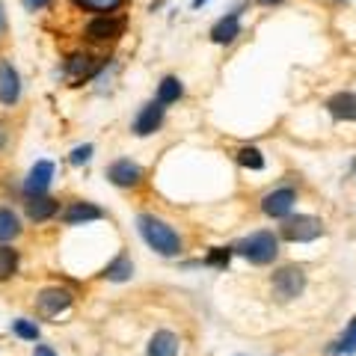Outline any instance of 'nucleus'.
<instances>
[{"mask_svg": "<svg viewBox=\"0 0 356 356\" xmlns=\"http://www.w3.org/2000/svg\"><path fill=\"white\" fill-rule=\"evenodd\" d=\"M6 36V6L0 3V39Z\"/></svg>", "mask_w": 356, "mask_h": 356, "instance_id": "obj_30", "label": "nucleus"}, {"mask_svg": "<svg viewBox=\"0 0 356 356\" xmlns=\"http://www.w3.org/2000/svg\"><path fill=\"white\" fill-rule=\"evenodd\" d=\"M81 13H92V15H113L125 6V0H72Z\"/></svg>", "mask_w": 356, "mask_h": 356, "instance_id": "obj_19", "label": "nucleus"}, {"mask_svg": "<svg viewBox=\"0 0 356 356\" xmlns=\"http://www.w3.org/2000/svg\"><path fill=\"white\" fill-rule=\"evenodd\" d=\"M255 3H261V6H280V3H285V0H255Z\"/></svg>", "mask_w": 356, "mask_h": 356, "instance_id": "obj_32", "label": "nucleus"}, {"mask_svg": "<svg viewBox=\"0 0 356 356\" xmlns=\"http://www.w3.org/2000/svg\"><path fill=\"white\" fill-rule=\"evenodd\" d=\"M280 235L291 243H312L324 235V222L318 217H309V214H297V217L288 214L280 226Z\"/></svg>", "mask_w": 356, "mask_h": 356, "instance_id": "obj_3", "label": "nucleus"}, {"mask_svg": "<svg viewBox=\"0 0 356 356\" xmlns=\"http://www.w3.org/2000/svg\"><path fill=\"white\" fill-rule=\"evenodd\" d=\"M15 273H18V250L0 243V282L13 280Z\"/></svg>", "mask_w": 356, "mask_h": 356, "instance_id": "obj_23", "label": "nucleus"}, {"mask_svg": "<svg viewBox=\"0 0 356 356\" xmlns=\"http://www.w3.org/2000/svg\"><path fill=\"white\" fill-rule=\"evenodd\" d=\"M184 95V83L178 81L175 74H166L163 81L158 83V102L163 104V107H170V104H175L178 98Z\"/></svg>", "mask_w": 356, "mask_h": 356, "instance_id": "obj_20", "label": "nucleus"}, {"mask_svg": "<svg viewBox=\"0 0 356 356\" xmlns=\"http://www.w3.org/2000/svg\"><path fill=\"white\" fill-rule=\"evenodd\" d=\"M102 57H92V54H83V51H77V54H72L69 60L63 63V74L69 77V81L77 86V83H83V81H89L98 69H102Z\"/></svg>", "mask_w": 356, "mask_h": 356, "instance_id": "obj_10", "label": "nucleus"}, {"mask_svg": "<svg viewBox=\"0 0 356 356\" xmlns=\"http://www.w3.org/2000/svg\"><path fill=\"white\" fill-rule=\"evenodd\" d=\"M241 33H243V6H235V9H229L222 18L214 21V27H211V42L214 44H232Z\"/></svg>", "mask_w": 356, "mask_h": 356, "instance_id": "obj_9", "label": "nucleus"}, {"mask_svg": "<svg viewBox=\"0 0 356 356\" xmlns=\"http://www.w3.org/2000/svg\"><path fill=\"white\" fill-rule=\"evenodd\" d=\"M92 143H83V146H74L72 154H69V163L72 166H81V163H89V158H92Z\"/></svg>", "mask_w": 356, "mask_h": 356, "instance_id": "obj_27", "label": "nucleus"}, {"mask_svg": "<svg viewBox=\"0 0 356 356\" xmlns=\"http://www.w3.org/2000/svg\"><path fill=\"white\" fill-rule=\"evenodd\" d=\"M107 178H110V184H116L122 187V191H131V187H140L143 184V170L134 161L128 158H119L107 166Z\"/></svg>", "mask_w": 356, "mask_h": 356, "instance_id": "obj_13", "label": "nucleus"}, {"mask_svg": "<svg viewBox=\"0 0 356 356\" xmlns=\"http://www.w3.org/2000/svg\"><path fill=\"white\" fill-rule=\"evenodd\" d=\"M273 294L280 297V300H294L303 294V288H306V273H303V267H297V264H288V267H280V270L273 273Z\"/></svg>", "mask_w": 356, "mask_h": 356, "instance_id": "obj_5", "label": "nucleus"}, {"mask_svg": "<svg viewBox=\"0 0 356 356\" xmlns=\"http://www.w3.org/2000/svg\"><path fill=\"white\" fill-rule=\"evenodd\" d=\"M21 235V220L13 208H3L0 205V243H9Z\"/></svg>", "mask_w": 356, "mask_h": 356, "instance_id": "obj_21", "label": "nucleus"}, {"mask_svg": "<svg viewBox=\"0 0 356 356\" xmlns=\"http://www.w3.org/2000/svg\"><path fill=\"white\" fill-rule=\"evenodd\" d=\"M21 3H24L27 13H42V9L51 6V0H21Z\"/></svg>", "mask_w": 356, "mask_h": 356, "instance_id": "obj_28", "label": "nucleus"}, {"mask_svg": "<svg viewBox=\"0 0 356 356\" xmlns=\"http://www.w3.org/2000/svg\"><path fill=\"white\" fill-rule=\"evenodd\" d=\"M21 98V74L6 57H0V104L15 107Z\"/></svg>", "mask_w": 356, "mask_h": 356, "instance_id": "obj_12", "label": "nucleus"}, {"mask_svg": "<svg viewBox=\"0 0 356 356\" xmlns=\"http://www.w3.org/2000/svg\"><path fill=\"white\" fill-rule=\"evenodd\" d=\"M330 353H336V356H348V353H356V321H350V327L344 330V336L332 344Z\"/></svg>", "mask_w": 356, "mask_h": 356, "instance_id": "obj_24", "label": "nucleus"}, {"mask_svg": "<svg viewBox=\"0 0 356 356\" xmlns=\"http://www.w3.org/2000/svg\"><path fill=\"white\" fill-rule=\"evenodd\" d=\"M63 222L65 226H86V222H95V220H104V211L92 205V202H83V199H77V202H69L63 211Z\"/></svg>", "mask_w": 356, "mask_h": 356, "instance_id": "obj_14", "label": "nucleus"}, {"mask_svg": "<svg viewBox=\"0 0 356 356\" xmlns=\"http://www.w3.org/2000/svg\"><path fill=\"white\" fill-rule=\"evenodd\" d=\"M235 252L241 259H247L250 264H270L276 261V255H280V238L273 235V232H252V235L243 238Z\"/></svg>", "mask_w": 356, "mask_h": 356, "instance_id": "obj_2", "label": "nucleus"}, {"mask_svg": "<svg viewBox=\"0 0 356 356\" xmlns=\"http://www.w3.org/2000/svg\"><path fill=\"white\" fill-rule=\"evenodd\" d=\"M163 104L154 98V102H146L140 110H137V116H134V122H131V131L137 134V137H152L154 131H161V125H163Z\"/></svg>", "mask_w": 356, "mask_h": 356, "instance_id": "obj_11", "label": "nucleus"}, {"mask_svg": "<svg viewBox=\"0 0 356 356\" xmlns=\"http://www.w3.org/2000/svg\"><path fill=\"white\" fill-rule=\"evenodd\" d=\"M294 202H297L294 187H288V184L285 187H273L270 193L261 196V211L267 217H273V220H285L294 211Z\"/></svg>", "mask_w": 356, "mask_h": 356, "instance_id": "obj_7", "label": "nucleus"}, {"mask_svg": "<svg viewBox=\"0 0 356 356\" xmlns=\"http://www.w3.org/2000/svg\"><path fill=\"white\" fill-rule=\"evenodd\" d=\"M33 356H57V353H54V348H48V344H36Z\"/></svg>", "mask_w": 356, "mask_h": 356, "instance_id": "obj_29", "label": "nucleus"}, {"mask_svg": "<svg viewBox=\"0 0 356 356\" xmlns=\"http://www.w3.org/2000/svg\"><path fill=\"white\" fill-rule=\"evenodd\" d=\"M137 232H140V238L146 241V247L154 250L158 255H163V259H175V255H181V250H184L181 235H178L166 220L154 217V214H140Z\"/></svg>", "mask_w": 356, "mask_h": 356, "instance_id": "obj_1", "label": "nucleus"}, {"mask_svg": "<svg viewBox=\"0 0 356 356\" xmlns=\"http://www.w3.org/2000/svg\"><path fill=\"white\" fill-rule=\"evenodd\" d=\"M125 27H128L125 15H116V13L113 15H95L83 27V36L89 42H113V39H119L122 33H125Z\"/></svg>", "mask_w": 356, "mask_h": 356, "instance_id": "obj_6", "label": "nucleus"}, {"mask_svg": "<svg viewBox=\"0 0 356 356\" xmlns=\"http://www.w3.org/2000/svg\"><path fill=\"white\" fill-rule=\"evenodd\" d=\"M74 303V297L69 288H60V285H51V288H42L36 294V312L39 318L51 321V318H60L63 312H69Z\"/></svg>", "mask_w": 356, "mask_h": 356, "instance_id": "obj_4", "label": "nucleus"}, {"mask_svg": "<svg viewBox=\"0 0 356 356\" xmlns=\"http://www.w3.org/2000/svg\"><path fill=\"white\" fill-rule=\"evenodd\" d=\"M232 252H235V250H229V247H214V250L205 255V264H208V267H220V270H222V267H229Z\"/></svg>", "mask_w": 356, "mask_h": 356, "instance_id": "obj_26", "label": "nucleus"}, {"mask_svg": "<svg viewBox=\"0 0 356 356\" xmlns=\"http://www.w3.org/2000/svg\"><path fill=\"white\" fill-rule=\"evenodd\" d=\"M54 172H57V166H54L51 161H36V163H33L27 178H24V184H21L24 196L33 199V196H44V193H48L51 184H54Z\"/></svg>", "mask_w": 356, "mask_h": 356, "instance_id": "obj_8", "label": "nucleus"}, {"mask_svg": "<svg viewBox=\"0 0 356 356\" xmlns=\"http://www.w3.org/2000/svg\"><path fill=\"white\" fill-rule=\"evenodd\" d=\"M13 332L18 339H24V341H39V327L33 324V321H27V318H15L13 321Z\"/></svg>", "mask_w": 356, "mask_h": 356, "instance_id": "obj_25", "label": "nucleus"}, {"mask_svg": "<svg viewBox=\"0 0 356 356\" xmlns=\"http://www.w3.org/2000/svg\"><path fill=\"white\" fill-rule=\"evenodd\" d=\"M57 214H60V202H57V199H51L48 193H44V196H33L27 202V217L33 222H44V220H51Z\"/></svg>", "mask_w": 356, "mask_h": 356, "instance_id": "obj_17", "label": "nucleus"}, {"mask_svg": "<svg viewBox=\"0 0 356 356\" xmlns=\"http://www.w3.org/2000/svg\"><path fill=\"white\" fill-rule=\"evenodd\" d=\"M327 110L339 122H356V95L353 92H336L327 102Z\"/></svg>", "mask_w": 356, "mask_h": 356, "instance_id": "obj_16", "label": "nucleus"}, {"mask_svg": "<svg viewBox=\"0 0 356 356\" xmlns=\"http://www.w3.org/2000/svg\"><path fill=\"white\" fill-rule=\"evenodd\" d=\"M131 276H134V261L125 252H119L116 259L102 270V280H107V282H128Z\"/></svg>", "mask_w": 356, "mask_h": 356, "instance_id": "obj_18", "label": "nucleus"}, {"mask_svg": "<svg viewBox=\"0 0 356 356\" xmlns=\"http://www.w3.org/2000/svg\"><path fill=\"white\" fill-rule=\"evenodd\" d=\"M235 161L243 166V170H252V172L264 170V154H261V149H255V146H241L238 154H235Z\"/></svg>", "mask_w": 356, "mask_h": 356, "instance_id": "obj_22", "label": "nucleus"}, {"mask_svg": "<svg viewBox=\"0 0 356 356\" xmlns=\"http://www.w3.org/2000/svg\"><path fill=\"white\" fill-rule=\"evenodd\" d=\"M178 350H181V341L170 330H158L149 339V348H146L149 356H178Z\"/></svg>", "mask_w": 356, "mask_h": 356, "instance_id": "obj_15", "label": "nucleus"}, {"mask_svg": "<svg viewBox=\"0 0 356 356\" xmlns=\"http://www.w3.org/2000/svg\"><path fill=\"white\" fill-rule=\"evenodd\" d=\"M205 3H208V0H193V3H191V6H193V9H202Z\"/></svg>", "mask_w": 356, "mask_h": 356, "instance_id": "obj_33", "label": "nucleus"}, {"mask_svg": "<svg viewBox=\"0 0 356 356\" xmlns=\"http://www.w3.org/2000/svg\"><path fill=\"white\" fill-rule=\"evenodd\" d=\"M6 140H9V131H6V125H3V122H0V152L6 149Z\"/></svg>", "mask_w": 356, "mask_h": 356, "instance_id": "obj_31", "label": "nucleus"}]
</instances>
